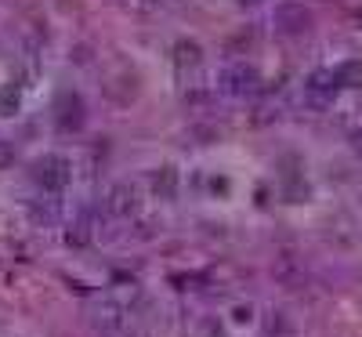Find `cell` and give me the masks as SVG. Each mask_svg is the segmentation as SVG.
Wrapping results in <instances>:
<instances>
[{
	"instance_id": "cell-1",
	"label": "cell",
	"mask_w": 362,
	"mask_h": 337,
	"mask_svg": "<svg viewBox=\"0 0 362 337\" xmlns=\"http://www.w3.org/2000/svg\"><path fill=\"white\" fill-rule=\"evenodd\" d=\"M29 178H33V185L44 189V193H62L73 178V164L62 152H44V156L33 160V167H29Z\"/></svg>"
},
{
	"instance_id": "cell-2",
	"label": "cell",
	"mask_w": 362,
	"mask_h": 337,
	"mask_svg": "<svg viewBox=\"0 0 362 337\" xmlns=\"http://www.w3.org/2000/svg\"><path fill=\"white\" fill-rule=\"evenodd\" d=\"M87 323H90V330H95L98 337H116L119 330H124V309H119L116 301L102 297V301H95V304H90Z\"/></svg>"
},
{
	"instance_id": "cell-6",
	"label": "cell",
	"mask_w": 362,
	"mask_h": 337,
	"mask_svg": "<svg viewBox=\"0 0 362 337\" xmlns=\"http://www.w3.org/2000/svg\"><path fill=\"white\" fill-rule=\"evenodd\" d=\"M15 160H18V149H15V142L0 138V171H8Z\"/></svg>"
},
{
	"instance_id": "cell-9",
	"label": "cell",
	"mask_w": 362,
	"mask_h": 337,
	"mask_svg": "<svg viewBox=\"0 0 362 337\" xmlns=\"http://www.w3.org/2000/svg\"><path fill=\"white\" fill-rule=\"evenodd\" d=\"M235 4H239V8H257L261 0H235Z\"/></svg>"
},
{
	"instance_id": "cell-4",
	"label": "cell",
	"mask_w": 362,
	"mask_h": 337,
	"mask_svg": "<svg viewBox=\"0 0 362 337\" xmlns=\"http://www.w3.org/2000/svg\"><path fill=\"white\" fill-rule=\"evenodd\" d=\"M105 207H109V214H116V218H131V214H138V207H141L138 185H131V181H116V185L109 189V196H105Z\"/></svg>"
},
{
	"instance_id": "cell-5",
	"label": "cell",
	"mask_w": 362,
	"mask_h": 337,
	"mask_svg": "<svg viewBox=\"0 0 362 337\" xmlns=\"http://www.w3.org/2000/svg\"><path fill=\"white\" fill-rule=\"evenodd\" d=\"M22 109V91L15 84H4L0 87V116H15Z\"/></svg>"
},
{
	"instance_id": "cell-8",
	"label": "cell",
	"mask_w": 362,
	"mask_h": 337,
	"mask_svg": "<svg viewBox=\"0 0 362 337\" xmlns=\"http://www.w3.org/2000/svg\"><path fill=\"white\" fill-rule=\"evenodd\" d=\"M351 149H355L358 156H362V131H355V135H351Z\"/></svg>"
},
{
	"instance_id": "cell-7",
	"label": "cell",
	"mask_w": 362,
	"mask_h": 337,
	"mask_svg": "<svg viewBox=\"0 0 362 337\" xmlns=\"http://www.w3.org/2000/svg\"><path fill=\"white\" fill-rule=\"evenodd\" d=\"M163 189V196H174V171L163 167V174H156V193Z\"/></svg>"
},
{
	"instance_id": "cell-3",
	"label": "cell",
	"mask_w": 362,
	"mask_h": 337,
	"mask_svg": "<svg viewBox=\"0 0 362 337\" xmlns=\"http://www.w3.org/2000/svg\"><path fill=\"white\" fill-rule=\"evenodd\" d=\"M257 87H261V76L250 66H228L221 73V91L232 98H250V95H257Z\"/></svg>"
}]
</instances>
